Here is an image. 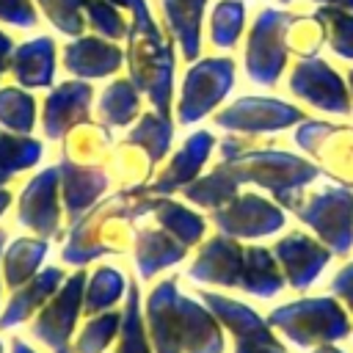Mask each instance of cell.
Returning a JSON list of instances; mask_svg holds the SVG:
<instances>
[{"label": "cell", "instance_id": "cell-10", "mask_svg": "<svg viewBox=\"0 0 353 353\" xmlns=\"http://www.w3.org/2000/svg\"><path fill=\"white\" fill-rule=\"evenodd\" d=\"M63 61H66L69 72L85 74V77H97V74H105V72L116 69L119 52L113 47L97 41V39H80V41L66 44Z\"/></svg>", "mask_w": 353, "mask_h": 353}, {"label": "cell", "instance_id": "cell-7", "mask_svg": "<svg viewBox=\"0 0 353 353\" xmlns=\"http://www.w3.org/2000/svg\"><path fill=\"white\" fill-rule=\"evenodd\" d=\"M8 72L22 88L50 85L55 72V41L50 36H36L17 44L8 61Z\"/></svg>", "mask_w": 353, "mask_h": 353}, {"label": "cell", "instance_id": "cell-6", "mask_svg": "<svg viewBox=\"0 0 353 353\" xmlns=\"http://www.w3.org/2000/svg\"><path fill=\"white\" fill-rule=\"evenodd\" d=\"M66 281V273L61 268H44L22 287L11 290L6 306L0 309V331H11L30 317L39 314V309L58 292V287Z\"/></svg>", "mask_w": 353, "mask_h": 353}, {"label": "cell", "instance_id": "cell-13", "mask_svg": "<svg viewBox=\"0 0 353 353\" xmlns=\"http://www.w3.org/2000/svg\"><path fill=\"white\" fill-rule=\"evenodd\" d=\"M124 292V276L116 268H97L91 279H85V292H83V312L99 314L108 312Z\"/></svg>", "mask_w": 353, "mask_h": 353}, {"label": "cell", "instance_id": "cell-15", "mask_svg": "<svg viewBox=\"0 0 353 353\" xmlns=\"http://www.w3.org/2000/svg\"><path fill=\"white\" fill-rule=\"evenodd\" d=\"M281 251V259H284V268H287V276H290V284L292 287H306L314 281L317 270L323 268L325 262V254L323 251H314L309 243L303 240H290V243H281L279 245Z\"/></svg>", "mask_w": 353, "mask_h": 353}, {"label": "cell", "instance_id": "cell-20", "mask_svg": "<svg viewBox=\"0 0 353 353\" xmlns=\"http://www.w3.org/2000/svg\"><path fill=\"white\" fill-rule=\"evenodd\" d=\"M334 290H336L339 295H345V301H347L350 309H353V268H347L345 273H339V279L334 281Z\"/></svg>", "mask_w": 353, "mask_h": 353}, {"label": "cell", "instance_id": "cell-25", "mask_svg": "<svg viewBox=\"0 0 353 353\" xmlns=\"http://www.w3.org/2000/svg\"><path fill=\"white\" fill-rule=\"evenodd\" d=\"M312 353H345V350H339V347H334V345H323V347H317V350H312Z\"/></svg>", "mask_w": 353, "mask_h": 353}, {"label": "cell", "instance_id": "cell-27", "mask_svg": "<svg viewBox=\"0 0 353 353\" xmlns=\"http://www.w3.org/2000/svg\"><path fill=\"white\" fill-rule=\"evenodd\" d=\"M0 353H6V345H3V339H0Z\"/></svg>", "mask_w": 353, "mask_h": 353}, {"label": "cell", "instance_id": "cell-17", "mask_svg": "<svg viewBox=\"0 0 353 353\" xmlns=\"http://www.w3.org/2000/svg\"><path fill=\"white\" fill-rule=\"evenodd\" d=\"M113 353H152L149 342L143 336V320H141L135 284L130 287V298H127V306L121 312V328H119V342H116Z\"/></svg>", "mask_w": 353, "mask_h": 353}, {"label": "cell", "instance_id": "cell-11", "mask_svg": "<svg viewBox=\"0 0 353 353\" xmlns=\"http://www.w3.org/2000/svg\"><path fill=\"white\" fill-rule=\"evenodd\" d=\"M36 124V99L22 85H0V127L30 135Z\"/></svg>", "mask_w": 353, "mask_h": 353}, {"label": "cell", "instance_id": "cell-5", "mask_svg": "<svg viewBox=\"0 0 353 353\" xmlns=\"http://www.w3.org/2000/svg\"><path fill=\"white\" fill-rule=\"evenodd\" d=\"M218 320L234 334V353H287V347L270 334V323H265L256 312L243 303H234L221 295H204Z\"/></svg>", "mask_w": 353, "mask_h": 353}, {"label": "cell", "instance_id": "cell-2", "mask_svg": "<svg viewBox=\"0 0 353 353\" xmlns=\"http://www.w3.org/2000/svg\"><path fill=\"white\" fill-rule=\"evenodd\" d=\"M270 325L279 328L284 336H290L298 347H314L350 334V323L345 312L328 298L279 306L270 314Z\"/></svg>", "mask_w": 353, "mask_h": 353}, {"label": "cell", "instance_id": "cell-8", "mask_svg": "<svg viewBox=\"0 0 353 353\" xmlns=\"http://www.w3.org/2000/svg\"><path fill=\"white\" fill-rule=\"evenodd\" d=\"M50 251V243L44 237H14L6 243L3 256H0V270H3V284L8 290L22 287L30 281L39 270L41 262Z\"/></svg>", "mask_w": 353, "mask_h": 353}, {"label": "cell", "instance_id": "cell-19", "mask_svg": "<svg viewBox=\"0 0 353 353\" xmlns=\"http://www.w3.org/2000/svg\"><path fill=\"white\" fill-rule=\"evenodd\" d=\"M36 6L30 0H0V22L14 28H30L36 25Z\"/></svg>", "mask_w": 353, "mask_h": 353}, {"label": "cell", "instance_id": "cell-23", "mask_svg": "<svg viewBox=\"0 0 353 353\" xmlns=\"http://www.w3.org/2000/svg\"><path fill=\"white\" fill-rule=\"evenodd\" d=\"M11 207V190L8 188H0V215Z\"/></svg>", "mask_w": 353, "mask_h": 353}, {"label": "cell", "instance_id": "cell-9", "mask_svg": "<svg viewBox=\"0 0 353 353\" xmlns=\"http://www.w3.org/2000/svg\"><path fill=\"white\" fill-rule=\"evenodd\" d=\"M91 88L83 83H63L58 85L47 102H44V135L47 138H58L63 135V130L83 116L85 105H88Z\"/></svg>", "mask_w": 353, "mask_h": 353}, {"label": "cell", "instance_id": "cell-16", "mask_svg": "<svg viewBox=\"0 0 353 353\" xmlns=\"http://www.w3.org/2000/svg\"><path fill=\"white\" fill-rule=\"evenodd\" d=\"M63 176V201H66V212H69V221H77V215L94 201V196L102 190V179H88L91 174L83 171V168H74L69 165L66 160L61 163L58 168Z\"/></svg>", "mask_w": 353, "mask_h": 353}, {"label": "cell", "instance_id": "cell-1", "mask_svg": "<svg viewBox=\"0 0 353 353\" xmlns=\"http://www.w3.org/2000/svg\"><path fill=\"white\" fill-rule=\"evenodd\" d=\"M149 334L154 353H223L221 325L193 301L163 281L149 295Z\"/></svg>", "mask_w": 353, "mask_h": 353}, {"label": "cell", "instance_id": "cell-4", "mask_svg": "<svg viewBox=\"0 0 353 353\" xmlns=\"http://www.w3.org/2000/svg\"><path fill=\"white\" fill-rule=\"evenodd\" d=\"M58 182H61V171L44 168L41 174H36L19 193L17 199V221L19 226L30 229L36 237H55L61 232V212H58Z\"/></svg>", "mask_w": 353, "mask_h": 353}, {"label": "cell", "instance_id": "cell-21", "mask_svg": "<svg viewBox=\"0 0 353 353\" xmlns=\"http://www.w3.org/2000/svg\"><path fill=\"white\" fill-rule=\"evenodd\" d=\"M14 47H17V41H14L8 33H3V30H0V77L8 72V61H11Z\"/></svg>", "mask_w": 353, "mask_h": 353}, {"label": "cell", "instance_id": "cell-24", "mask_svg": "<svg viewBox=\"0 0 353 353\" xmlns=\"http://www.w3.org/2000/svg\"><path fill=\"white\" fill-rule=\"evenodd\" d=\"M6 243H8V234H6V229L0 226V256H3V248H6ZM0 298H3V270H0Z\"/></svg>", "mask_w": 353, "mask_h": 353}, {"label": "cell", "instance_id": "cell-12", "mask_svg": "<svg viewBox=\"0 0 353 353\" xmlns=\"http://www.w3.org/2000/svg\"><path fill=\"white\" fill-rule=\"evenodd\" d=\"M41 157V141H36L33 135H19V132H8L0 127V174L3 176H14L25 168H33Z\"/></svg>", "mask_w": 353, "mask_h": 353}, {"label": "cell", "instance_id": "cell-3", "mask_svg": "<svg viewBox=\"0 0 353 353\" xmlns=\"http://www.w3.org/2000/svg\"><path fill=\"white\" fill-rule=\"evenodd\" d=\"M83 292H85V273L77 270L58 287V292L39 309V314L28 325V334L36 342H41L50 353H74L72 334L83 312Z\"/></svg>", "mask_w": 353, "mask_h": 353}, {"label": "cell", "instance_id": "cell-22", "mask_svg": "<svg viewBox=\"0 0 353 353\" xmlns=\"http://www.w3.org/2000/svg\"><path fill=\"white\" fill-rule=\"evenodd\" d=\"M8 353H39L33 345H28L22 336H11V350Z\"/></svg>", "mask_w": 353, "mask_h": 353}, {"label": "cell", "instance_id": "cell-26", "mask_svg": "<svg viewBox=\"0 0 353 353\" xmlns=\"http://www.w3.org/2000/svg\"><path fill=\"white\" fill-rule=\"evenodd\" d=\"M8 182H11V179H8V176H3V174H0V188H6V185H8Z\"/></svg>", "mask_w": 353, "mask_h": 353}, {"label": "cell", "instance_id": "cell-14", "mask_svg": "<svg viewBox=\"0 0 353 353\" xmlns=\"http://www.w3.org/2000/svg\"><path fill=\"white\" fill-rule=\"evenodd\" d=\"M119 328H121V314L119 312L108 309V312L91 314L83 323L77 339L72 342V350L74 353H105L113 345V339L119 336Z\"/></svg>", "mask_w": 353, "mask_h": 353}, {"label": "cell", "instance_id": "cell-18", "mask_svg": "<svg viewBox=\"0 0 353 353\" xmlns=\"http://www.w3.org/2000/svg\"><path fill=\"white\" fill-rule=\"evenodd\" d=\"M44 14L50 17V22L61 30V33H80L83 28V17H80V6L83 0H36Z\"/></svg>", "mask_w": 353, "mask_h": 353}]
</instances>
